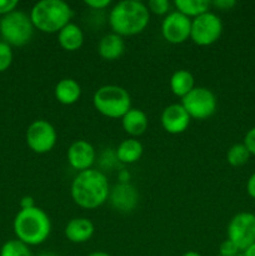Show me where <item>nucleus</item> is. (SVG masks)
Masks as SVG:
<instances>
[{
    "mask_svg": "<svg viewBox=\"0 0 255 256\" xmlns=\"http://www.w3.org/2000/svg\"><path fill=\"white\" fill-rule=\"evenodd\" d=\"M70 192L78 206L92 210L102 206L109 199L110 185L104 172L92 168L78 172L72 182Z\"/></svg>",
    "mask_w": 255,
    "mask_h": 256,
    "instance_id": "f257e3e1",
    "label": "nucleus"
},
{
    "mask_svg": "<svg viewBox=\"0 0 255 256\" xmlns=\"http://www.w3.org/2000/svg\"><path fill=\"white\" fill-rule=\"evenodd\" d=\"M150 22L146 4L138 0H122L109 12V24L112 32L120 36H132L144 32Z\"/></svg>",
    "mask_w": 255,
    "mask_h": 256,
    "instance_id": "f03ea898",
    "label": "nucleus"
},
{
    "mask_svg": "<svg viewBox=\"0 0 255 256\" xmlns=\"http://www.w3.org/2000/svg\"><path fill=\"white\" fill-rule=\"evenodd\" d=\"M14 232L18 240L28 246L45 242L52 232V222L46 212L40 208L20 209L14 219Z\"/></svg>",
    "mask_w": 255,
    "mask_h": 256,
    "instance_id": "7ed1b4c3",
    "label": "nucleus"
},
{
    "mask_svg": "<svg viewBox=\"0 0 255 256\" xmlns=\"http://www.w3.org/2000/svg\"><path fill=\"white\" fill-rule=\"evenodd\" d=\"M72 18V8L62 0H40L30 10V19L35 29L46 34L59 32Z\"/></svg>",
    "mask_w": 255,
    "mask_h": 256,
    "instance_id": "20e7f679",
    "label": "nucleus"
},
{
    "mask_svg": "<svg viewBox=\"0 0 255 256\" xmlns=\"http://www.w3.org/2000/svg\"><path fill=\"white\" fill-rule=\"evenodd\" d=\"M92 104L104 116L122 119L132 109V98L128 90L119 85H104L94 92Z\"/></svg>",
    "mask_w": 255,
    "mask_h": 256,
    "instance_id": "39448f33",
    "label": "nucleus"
},
{
    "mask_svg": "<svg viewBox=\"0 0 255 256\" xmlns=\"http://www.w3.org/2000/svg\"><path fill=\"white\" fill-rule=\"evenodd\" d=\"M34 29L30 15L20 10H14L0 20V34L10 46H24L29 44L34 35Z\"/></svg>",
    "mask_w": 255,
    "mask_h": 256,
    "instance_id": "423d86ee",
    "label": "nucleus"
},
{
    "mask_svg": "<svg viewBox=\"0 0 255 256\" xmlns=\"http://www.w3.org/2000/svg\"><path fill=\"white\" fill-rule=\"evenodd\" d=\"M182 105L192 119L206 120L216 112L218 99L214 92L204 86H195L182 99Z\"/></svg>",
    "mask_w": 255,
    "mask_h": 256,
    "instance_id": "0eeeda50",
    "label": "nucleus"
},
{
    "mask_svg": "<svg viewBox=\"0 0 255 256\" xmlns=\"http://www.w3.org/2000/svg\"><path fill=\"white\" fill-rule=\"evenodd\" d=\"M222 22L215 12H206L192 20L190 39L199 46H209L222 34Z\"/></svg>",
    "mask_w": 255,
    "mask_h": 256,
    "instance_id": "6e6552de",
    "label": "nucleus"
},
{
    "mask_svg": "<svg viewBox=\"0 0 255 256\" xmlns=\"http://www.w3.org/2000/svg\"><path fill=\"white\" fill-rule=\"evenodd\" d=\"M228 239L234 242L240 252L255 242V215L242 212L232 218L226 229Z\"/></svg>",
    "mask_w": 255,
    "mask_h": 256,
    "instance_id": "1a4fd4ad",
    "label": "nucleus"
},
{
    "mask_svg": "<svg viewBox=\"0 0 255 256\" xmlns=\"http://www.w3.org/2000/svg\"><path fill=\"white\" fill-rule=\"evenodd\" d=\"M58 142L55 128L46 120H35L26 130V144L36 154H46L52 152Z\"/></svg>",
    "mask_w": 255,
    "mask_h": 256,
    "instance_id": "9d476101",
    "label": "nucleus"
},
{
    "mask_svg": "<svg viewBox=\"0 0 255 256\" xmlns=\"http://www.w3.org/2000/svg\"><path fill=\"white\" fill-rule=\"evenodd\" d=\"M190 32H192V19L178 10L169 12L162 20V38L170 44H182L190 38Z\"/></svg>",
    "mask_w": 255,
    "mask_h": 256,
    "instance_id": "9b49d317",
    "label": "nucleus"
},
{
    "mask_svg": "<svg viewBox=\"0 0 255 256\" xmlns=\"http://www.w3.org/2000/svg\"><path fill=\"white\" fill-rule=\"evenodd\" d=\"M66 159L70 166L80 172L92 169V164L96 159V152H95L94 146L89 142L76 140L68 149Z\"/></svg>",
    "mask_w": 255,
    "mask_h": 256,
    "instance_id": "f8f14e48",
    "label": "nucleus"
},
{
    "mask_svg": "<svg viewBox=\"0 0 255 256\" xmlns=\"http://www.w3.org/2000/svg\"><path fill=\"white\" fill-rule=\"evenodd\" d=\"M160 120L165 132L176 135L182 134L189 128L192 118L182 104H172L162 110Z\"/></svg>",
    "mask_w": 255,
    "mask_h": 256,
    "instance_id": "ddd939ff",
    "label": "nucleus"
},
{
    "mask_svg": "<svg viewBox=\"0 0 255 256\" xmlns=\"http://www.w3.org/2000/svg\"><path fill=\"white\" fill-rule=\"evenodd\" d=\"M110 204L115 210L120 212H130L136 208L139 202V194L135 186L129 182H119L110 189Z\"/></svg>",
    "mask_w": 255,
    "mask_h": 256,
    "instance_id": "4468645a",
    "label": "nucleus"
},
{
    "mask_svg": "<svg viewBox=\"0 0 255 256\" xmlns=\"http://www.w3.org/2000/svg\"><path fill=\"white\" fill-rule=\"evenodd\" d=\"M94 232V224L88 218H74L68 222L64 230L66 239L74 244H82V242H89Z\"/></svg>",
    "mask_w": 255,
    "mask_h": 256,
    "instance_id": "2eb2a0df",
    "label": "nucleus"
},
{
    "mask_svg": "<svg viewBox=\"0 0 255 256\" xmlns=\"http://www.w3.org/2000/svg\"><path fill=\"white\" fill-rule=\"evenodd\" d=\"M124 39L115 32H109V34L104 35L98 44V52L102 59L108 60V62L118 60L124 54Z\"/></svg>",
    "mask_w": 255,
    "mask_h": 256,
    "instance_id": "dca6fc26",
    "label": "nucleus"
},
{
    "mask_svg": "<svg viewBox=\"0 0 255 256\" xmlns=\"http://www.w3.org/2000/svg\"><path fill=\"white\" fill-rule=\"evenodd\" d=\"M122 129L132 138L140 136L144 134L149 126L148 115L142 109L132 108L122 118Z\"/></svg>",
    "mask_w": 255,
    "mask_h": 256,
    "instance_id": "f3484780",
    "label": "nucleus"
},
{
    "mask_svg": "<svg viewBox=\"0 0 255 256\" xmlns=\"http://www.w3.org/2000/svg\"><path fill=\"white\" fill-rule=\"evenodd\" d=\"M58 42L66 52H76L84 44V32L79 25L69 22L58 32Z\"/></svg>",
    "mask_w": 255,
    "mask_h": 256,
    "instance_id": "a211bd4d",
    "label": "nucleus"
},
{
    "mask_svg": "<svg viewBox=\"0 0 255 256\" xmlns=\"http://www.w3.org/2000/svg\"><path fill=\"white\" fill-rule=\"evenodd\" d=\"M55 99L62 105H72L82 96V88L79 82L70 78L62 79L54 90Z\"/></svg>",
    "mask_w": 255,
    "mask_h": 256,
    "instance_id": "6ab92c4d",
    "label": "nucleus"
},
{
    "mask_svg": "<svg viewBox=\"0 0 255 256\" xmlns=\"http://www.w3.org/2000/svg\"><path fill=\"white\" fill-rule=\"evenodd\" d=\"M142 152H144V148L142 142L135 138H129V139L122 140L118 145L115 156L120 162L129 165L139 162L140 158L142 156Z\"/></svg>",
    "mask_w": 255,
    "mask_h": 256,
    "instance_id": "aec40b11",
    "label": "nucleus"
},
{
    "mask_svg": "<svg viewBox=\"0 0 255 256\" xmlns=\"http://www.w3.org/2000/svg\"><path fill=\"white\" fill-rule=\"evenodd\" d=\"M170 90L175 96L184 98L195 88V79L189 70H176L170 78Z\"/></svg>",
    "mask_w": 255,
    "mask_h": 256,
    "instance_id": "412c9836",
    "label": "nucleus"
},
{
    "mask_svg": "<svg viewBox=\"0 0 255 256\" xmlns=\"http://www.w3.org/2000/svg\"><path fill=\"white\" fill-rule=\"evenodd\" d=\"M175 8L178 12L188 18H196L204 12H210L212 2L208 0H175Z\"/></svg>",
    "mask_w": 255,
    "mask_h": 256,
    "instance_id": "4be33fe9",
    "label": "nucleus"
},
{
    "mask_svg": "<svg viewBox=\"0 0 255 256\" xmlns=\"http://www.w3.org/2000/svg\"><path fill=\"white\" fill-rule=\"evenodd\" d=\"M250 156H252V154H250L248 148L242 142L234 144L232 146L229 148V150L226 152L228 162H229V165H232L234 168H239L246 164L249 162Z\"/></svg>",
    "mask_w": 255,
    "mask_h": 256,
    "instance_id": "5701e85b",
    "label": "nucleus"
},
{
    "mask_svg": "<svg viewBox=\"0 0 255 256\" xmlns=\"http://www.w3.org/2000/svg\"><path fill=\"white\" fill-rule=\"evenodd\" d=\"M0 256H32L29 246L20 240H8L0 249Z\"/></svg>",
    "mask_w": 255,
    "mask_h": 256,
    "instance_id": "b1692460",
    "label": "nucleus"
},
{
    "mask_svg": "<svg viewBox=\"0 0 255 256\" xmlns=\"http://www.w3.org/2000/svg\"><path fill=\"white\" fill-rule=\"evenodd\" d=\"M12 50L9 44L5 42H0V72H4L10 68L12 62Z\"/></svg>",
    "mask_w": 255,
    "mask_h": 256,
    "instance_id": "393cba45",
    "label": "nucleus"
},
{
    "mask_svg": "<svg viewBox=\"0 0 255 256\" xmlns=\"http://www.w3.org/2000/svg\"><path fill=\"white\" fill-rule=\"evenodd\" d=\"M150 12L156 15H164L169 12L170 2L168 0H150L146 4Z\"/></svg>",
    "mask_w": 255,
    "mask_h": 256,
    "instance_id": "a878e982",
    "label": "nucleus"
},
{
    "mask_svg": "<svg viewBox=\"0 0 255 256\" xmlns=\"http://www.w3.org/2000/svg\"><path fill=\"white\" fill-rule=\"evenodd\" d=\"M240 254V250L236 245L232 242H230L229 239H226L225 242H222L220 244L219 248V255L220 256H236Z\"/></svg>",
    "mask_w": 255,
    "mask_h": 256,
    "instance_id": "bb28decb",
    "label": "nucleus"
},
{
    "mask_svg": "<svg viewBox=\"0 0 255 256\" xmlns=\"http://www.w3.org/2000/svg\"><path fill=\"white\" fill-rule=\"evenodd\" d=\"M18 5H19L18 0H0V15L5 16L10 14L16 9Z\"/></svg>",
    "mask_w": 255,
    "mask_h": 256,
    "instance_id": "cd10ccee",
    "label": "nucleus"
},
{
    "mask_svg": "<svg viewBox=\"0 0 255 256\" xmlns=\"http://www.w3.org/2000/svg\"><path fill=\"white\" fill-rule=\"evenodd\" d=\"M242 144L248 148V150H249L250 154L254 155L255 156V126L252 128V129H250L249 132L245 134Z\"/></svg>",
    "mask_w": 255,
    "mask_h": 256,
    "instance_id": "c85d7f7f",
    "label": "nucleus"
},
{
    "mask_svg": "<svg viewBox=\"0 0 255 256\" xmlns=\"http://www.w3.org/2000/svg\"><path fill=\"white\" fill-rule=\"evenodd\" d=\"M84 4L92 10H104L112 4L110 0H85Z\"/></svg>",
    "mask_w": 255,
    "mask_h": 256,
    "instance_id": "c756f323",
    "label": "nucleus"
},
{
    "mask_svg": "<svg viewBox=\"0 0 255 256\" xmlns=\"http://www.w3.org/2000/svg\"><path fill=\"white\" fill-rule=\"evenodd\" d=\"M212 5L222 12H226V10L232 9L236 5V2L235 0H215L212 2Z\"/></svg>",
    "mask_w": 255,
    "mask_h": 256,
    "instance_id": "7c9ffc66",
    "label": "nucleus"
},
{
    "mask_svg": "<svg viewBox=\"0 0 255 256\" xmlns=\"http://www.w3.org/2000/svg\"><path fill=\"white\" fill-rule=\"evenodd\" d=\"M246 192H248V194H249L250 198L255 199V172H252V174L250 175L249 179H248Z\"/></svg>",
    "mask_w": 255,
    "mask_h": 256,
    "instance_id": "2f4dec72",
    "label": "nucleus"
},
{
    "mask_svg": "<svg viewBox=\"0 0 255 256\" xmlns=\"http://www.w3.org/2000/svg\"><path fill=\"white\" fill-rule=\"evenodd\" d=\"M35 206L34 198L32 196H24L20 200V209H30V208Z\"/></svg>",
    "mask_w": 255,
    "mask_h": 256,
    "instance_id": "473e14b6",
    "label": "nucleus"
},
{
    "mask_svg": "<svg viewBox=\"0 0 255 256\" xmlns=\"http://www.w3.org/2000/svg\"><path fill=\"white\" fill-rule=\"evenodd\" d=\"M242 255L244 256H255V242L254 244L250 245L249 248H246V249L242 252Z\"/></svg>",
    "mask_w": 255,
    "mask_h": 256,
    "instance_id": "72a5a7b5",
    "label": "nucleus"
},
{
    "mask_svg": "<svg viewBox=\"0 0 255 256\" xmlns=\"http://www.w3.org/2000/svg\"><path fill=\"white\" fill-rule=\"evenodd\" d=\"M88 256H112V255L108 254V252H90Z\"/></svg>",
    "mask_w": 255,
    "mask_h": 256,
    "instance_id": "f704fd0d",
    "label": "nucleus"
},
{
    "mask_svg": "<svg viewBox=\"0 0 255 256\" xmlns=\"http://www.w3.org/2000/svg\"><path fill=\"white\" fill-rule=\"evenodd\" d=\"M182 256H202V255L199 254L198 252H186L185 254H182Z\"/></svg>",
    "mask_w": 255,
    "mask_h": 256,
    "instance_id": "c9c22d12",
    "label": "nucleus"
},
{
    "mask_svg": "<svg viewBox=\"0 0 255 256\" xmlns=\"http://www.w3.org/2000/svg\"><path fill=\"white\" fill-rule=\"evenodd\" d=\"M38 256H59V255L54 254V252H42V254H39Z\"/></svg>",
    "mask_w": 255,
    "mask_h": 256,
    "instance_id": "e433bc0d",
    "label": "nucleus"
},
{
    "mask_svg": "<svg viewBox=\"0 0 255 256\" xmlns=\"http://www.w3.org/2000/svg\"><path fill=\"white\" fill-rule=\"evenodd\" d=\"M236 256H244V255H242V252H240V254L236 255Z\"/></svg>",
    "mask_w": 255,
    "mask_h": 256,
    "instance_id": "4c0bfd02",
    "label": "nucleus"
}]
</instances>
